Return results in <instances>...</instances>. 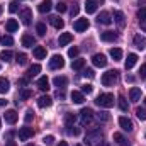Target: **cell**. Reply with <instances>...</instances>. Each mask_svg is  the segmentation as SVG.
<instances>
[{"label":"cell","mask_w":146,"mask_h":146,"mask_svg":"<svg viewBox=\"0 0 146 146\" xmlns=\"http://www.w3.org/2000/svg\"><path fill=\"white\" fill-rule=\"evenodd\" d=\"M114 95L112 94H100L99 97H97V100H95V104L99 106V107H106V109H109L114 106Z\"/></svg>","instance_id":"1"},{"label":"cell","mask_w":146,"mask_h":146,"mask_svg":"<svg viewBox=\"0 0 146 146\" xmlns=\"http://www.w3.org/2000/svg\"><path fill=\"white\" fill-rule=\"evenodd\" d=\"M100 139H102V131H100L99 127L88 131L87 136H85V143H88V145H97Z\"/></svg>","instance_id":"2"},{"label":"cell","mask_w":146,"mask_h":146,"mask_svg":"<svg viewBox=\"0 0 146 146\" xmlns=\"http://www.w3.org/2000/svg\"><path fill=\"white\" fill-rule=\"evenodd\" d=\"M117 75H119L117 70H110V72L104 73V75H102V78H100L102 85H104V87H110V85H114V83H115V80H117Z\"/></svg>","instance_id":"3"},{"label":"cell","mask_w":146,"mask_h":146,"mask_svg":"<svg viewBox=\"0 0 146 146\" xmlns=\"http://www.w3.org/2000/svg\"><path fill=\"white\" fill-rule=\"evenodd\" d=\"M19 19H21V22H22L24 26H29V24L33 22V10H31V9H22V10L19 12Z\"/></svg>","instance_id":"4"},{"label":"cell","mask_w":146,"mask_h":146,"mask_svg":"<svg viewBox=\"0 0 146 146\" xmlns=\"http://www.w3.org/2000/svg\"><path fill=\"white\" fill-rule=\"evenodd\" d=\"M63 66H65L63 56H60V54L51 56V60H49V68H51V70H60V68H63Z\"/></svg>","instance_id":"5"},{"label":"cell","mask_w":146,"mask_h":146,"mask_svg":"<svg viewBox=\"0 0 146 146\" xmlns=\"http://www.w3.org/2000/svg\"><path fill=\"white\" fill-rule=\"evenodd\" d=\"M92 63H94V66H97V68H104V66H107V58H106L104 54L97 53V54L92 56Z\"/></svg>","instance_id":"6"},{"label":"cell","mask_w":146,"mask_h":146,"mask_svg":"<svg viewBox=\"0 0 146 146\" xmlns=\"http://www.w3.org/2000/svg\"><path fill=\"white\" fill-rule=\"evenodd\" d=\"M88 26H90L88 19H78V21H75L73 29H75L76 33H83V31H87V29H88Z\"/></svg>","instance_id":"7"},{"label":"cell","mask_w":146,"mask_h":146,"mask_svg":"<svg viewBox=\"0 0 146 146\" xmlns=\"http://www.w3.org/2000/svg\"><path fill=\"white\" fill-rule=\"evenodd\" d=\"M80 114H82V124H83V126L92 122V117H94V110H92V109H88V107H83Z\"/></svg>","instance_id":"8"},{"label":"cell","mask_w":146,"mask_h":146,"mask_svg":"<svg viewBox=\"0 0 146 146\" xmlns=\"http://www.w3.org/2000/svg\"><path fill=\"white\" fill-rule=\"evenodd\" d=\"M117 33H114V31H104V33H100V39L102 41H106V42H114V41H117Z\"/></svg>","instance_id":"9"},{"label":"cell","mask_w":146,"mask_h":146,"mask_svg":"<svg viewBox=\"0 0 146 146\" xmlns=\"http://www.w3.org/2000/svg\"><path fill=\"white\" fill-rule=\"evenodd\" d=\"M119 126H121L124 131H127V133H131V131L134 129L133 121H131V119H127V117H119Z\"/></svg>","instance_id":"10"},{"label":"cell","mask_w":146,"mask_h":146,"mask_svg":"<svg viewBox=\"0 0 146 146\" xmlns=\"http://www.w3.org/2000/svg\"><path fill=\"white\" fill-rule=\"evenodd\" d=\"M33 134H34L33 127H21V129H19V138H21V141H27L29 138H33Z\"/></svg>","instance_id":"11"},{"label":"cell","mask_w":146,"mask_h":146,"mask_svg":"<svg viewBox=\"0 0 146 146\" xmlns=\"http://www.w3.org/2000/svg\"><path fill=\"white\" fill-rule=\"evenodd\" d=\"M97 22L99 24H104V26H109V24H112V15H110L109 12H100V15L97 17Z\"/></svg>","instance_id":"12"},{"label":"cell","mask_w":146,"mask_h":146,"mask_svg":"<svg viewBox=\"0 0 146 146\" xmlns=\"http://www.w3.org/2000/svg\"><path fill=\"white\" fill-rule=\"evenodd\" d=\"M114 21L119 27H124L126 26V15L121 12V10H114Z\"/></svg>","instance_id":"13"},{"label":"cell","mask_w":146,"mask_h":146,"mask_svg":"<svg viewBox=\"0 0 146 146\" xmlns=\"http://www.w3.org/2000/svg\"><path fill=\"white\" fill-rule=\"evenodd\" d=\"M133 42L138 49H145L146 48V36H141V34H136L133 37Z\"/></svg>","instance_id":"14"},{"label":"cell","mask_w":146,"mask_h":146,"mask_svg":"<svg viewBox=\"0 0 146 146\" xmlns=\"http://www.w3.org/2000/svg\"><path fill=\"white\" fill-rule=\"evenodd\" d=\"M136 63H138V54L131 53V54H127V60H126L124 66H126V70H131V68H134Z\"/></svg>","instance_id":"15"},{"label":"cell","mask_w":146,"mask_h":146,"mask_svg":"<svg viewBox=\"0 0 146 146\" xmlns=\"http://www.w3.org/2000/svg\"><path fill=\"white\" fill-rule=\"evenodd\" d=\"M97 5H99V0H87V2H85V10H87V14H95V12H97Z\"/></svg>","instance_id":"16"},{"label":"cell","mask_w":146,"mask_h":146,"mask_svg":"<svg viewBox=\"0 0 146 146\" xmlns=\"http://www.w3.org/2000/svg\"><path fill=\"white\" fill-rule=\"evenodd\" d=\"M51 104H53V99H51L49 95H42V97H39V99H37V106H39L41 109L49 107Z\"/></svg>","instance_id":"17"},{"label":"cell","mask_w":146,"mask_h":146,"mask_svg":"<svg viewBox=\"0 0 146 146\" xmlns=\"http://www.w3.org/2000/svg\"><path fill=\"white\" fill-rule=\"evenodd\" d=\"M37 88L42 90V92H48L49 90V80H48V76H41L37 80Z\"/></svg>","instance_id":"18"},{"label":"cell","mask_w":146,"mask_h":146,"mask_svg":"<svg viewBox=\"0 0 146 146\" xmlns=\"http://www.w3.org/2000/svg\"><path fill=\"white\" fill-rule=\"evenodd\" d=\"M22 46L24 48H33V46H36V39L31 34H24L22 36Z\"/></svg>","instance_id":"19"},{"label":"cell","mask_w":146,"mask_h":146,"mask_svg":"<svg viewBox=\"0 0 146 146\" xmlns=\"http://www.w3.org/2000/svg\"><path fill=\"white\" fill-rule=\"evenodd\" d=\"M72 41H73V36L70 33H63V34L60 36V39H58V44H60V46H66V44H70Z\"/></svg>","instance_id":"20"},{"label":"cell","mask_w":146,"mask_h":146,"mask_svg":"<svg viewBox=\"0 0 146 146\" xmlns=\"http://www.w3.org/2000/svg\"><path fill=\"white\" fill-rule=\"evenodd\" d=\"M70 97H72V100L75 104H82V102L85 100V94H82V92H78V90H73L72 94H70Z\"/></svg>","instance_id":"21"},{"label":"cell","mask_w":146,"mask_h":146,"mask_svg":"<svg viewBox=\"0 0 146 146\" xmlns=\"http://www.w3.org/2000/svg\"><path fill=\"white\" fill-rule=\"evenodd\" d=\"M51 7H53V2H51V0H42V2L39 3V7H37V9H39V12H41V14H46V12H49V10H51Z\"/></svg>","instance_id":"22"},{"label":"cell","mask_w":146,"mask_h":146,"mask_svg":"<svg viewBox=\"0 0 146 146\" xmlns=\"http://www.w3.org/2000/svg\"><path fill=\"white\" fill-rule=\"evenodd\" d=\"M49 22H51V26L56 27V29H63V26H65V21H63L61 17H56V15L49 17Z\"/></svg>","instance_id":"23"},{"label":"cell","mask_w":146,"mask_h":146,"mask_svg":"<svg viewBox=\"0 0 146 146\" xmlns=\"http://www.w3.org/2000/svg\"><path fill=\"white\" fill-rule=\"evenodd\" d=\"M5 29H7V33H15L19 29V22L15 19H9L7 24H5Z\"/></svg>","instance_id":"24"},{"label":"cell","mask_w":146,"mask_h":146,"mask_svg":"<svg viewBox=\"0 0 146 146\" xmlns=\"http://www.w3.org/2000/svg\"><path fill=\"white\" fill-rule=\"evenodd\" d=\"M33 54H34V58H37V60H44L46 58V48L44 46H36L34 51H33Z\"/></svg>","instance_id":"25"},{"label":"cell","mask_w":146,"mask_h":146,"mask_svg":"<svg viewBox=\"0 0 146 146\" xmlns=\"http://www.w3.org/2000/svg\"><path fill=\"white\" fill-rule=\"evenodd\" d=\"M114 141H115L119 146H131V143H129V141L121 134V133H114Z\"/></svg>","instance_id":"26"},{"label":"cell","mask_w":146,"mask_h":146,"mask_svg":"<svg viewBox=\"0 0 146 146\" xmlns=\"http://www.w3.org/2000/svg\"><path fill=\"white\" fill-rule=\"evenodd\" d=\"M53 83H54V87H58V88H65L66 83H68V78H66V76H54Z\"/></svg>","instance_id":"27"},{"label":"cell","mask_w":146,"mask_h":146,"mask_svg":"<svg viewBox=\"0 0 146 146\" xmlns=\"http://www.w3.org/2000/svg\"><path fill=\"white\" fill-rule=\"evenodd\" d=\"M5 121H7V122H9V124H15V122H17V112H15V110H7V112H5Z\"/></svg>","instance_id":"28"},{"label":"cell","mask_w":146,"mask_h":146,"mask_svg":"<svg viewBox=\"0 0 146 146\" xmlns=\"http://www.w3.org/2000/svg\"><path fill=\"white\" fill-rule=\"evenodd\" d=\"M129 97H131V100H133V102H138V100L141 99V88L133 87V88H131V92H129Z\"/></svg>","instance_id":"29"},{"label":"cell","mask_w":146,"mask_h":146,"mask_svg":"<svg viewBox=\"0 0 146 146\" xmlns=\"http://www.w3.org/2000/svg\"><path fill=\"white\" fill-rule=\"evenodd\" d=\"M9 88H10V83H9V80H7V78H3V76H0V94H5V92H9Z\"/></svg>","instance_id":"30"},{"label":"cell","mask_w":146,"mask_h":146,"mask_svg":"<svg viewBox=\"0 0 146 146\" xmlns=\"http://www.w3.org/2000/svg\"><path fill=\"white\" fill-rule=\"evenodd\" d=\"M12 58H14V53H12V51H9V49H3V51L0 53V60H2V61H5V63H7V61H10Z\"/></svg>","instance_id":"31"},{"label":"cell","mask_w":146,"mask_h":146,"mask_svg":"<svg viewBox=\"0 0 146 146\" xmlns=\"http://www.w3.org/2000/svg\"><path fill=\"white\" fill-rule=\"evenodd\" d=\"M110 56L114 58V61H119V60L122 58V49H119V48H112V49H110Z\"/></svg>","instance_id":"32"},{"label":"cell","mask_w":146,"mask_h":146,"mask_svg":"<svg viewBox=\"0 0 146 146\" xmlns=\"http://www.w3.org/2000/svg\"><path fill=\"white\" fill-rule=\"evenodd\" d=\"M85 66V60H73L72 61V68L73 70H82Z\"/></svg>","instance_id":"33"},{"label":"cell","mask_w":146,"mask_h":146,"mask_svg":"<svg viewBox=\"0 0 146 146\" xmlns=\"http://www.w3.org/2000/svg\"><path fill=\"white\" fill-rule=\"evenodd\" d=\"M117 102H119V109H121V110H124V112H126V110L129 109V106H127V100H126V97H122V95H121V97L117 99Z\"/></svg>","instance_id":"34"},{"label":"cell","mask_w":146,"mask_h":146,"mask_svg":"<svg viewBox=\"0 0 146 146\" xmlns=\"http://www.w3.org/2000/svg\"><path fill=\"white\" fill-rule=\"evenodd\" d=\"M97 119L102 121V122H107V121H110V114L109 112H106V110H100V112L97 114Z\"/></svg>","instance_id":"35"},{"label":"cell","mask_w":146,"mask_h":146,"mask_svg":"<svg viewBox=\"0 0 146 146\" xmlns=\"http://www.w3.org/2000/svg\"><path fill=\"white\" fill-rule=\"evenodd\" d=\"M36 31H37V36H46V24L39 22L36 26Z\"/></svg>","instance_id":"36"},{"label":"cell","mask_w":146,"mask_h":146,"mask_svg":"<svg viewBox=\"0 0 146 146\" xmlns=\"http://www.w3.org/2000/svg\"><path fill=\"white\" fill-rule=\"evenodd\" d=\"M39 72H41V65H33V66L29 68L27 75H29V76H36V75H37Z\"/></svg>","instance_id":"37"},{"label":"cell","mask_w":146,"mask_h":146,"mask_svg":"<svg viewBox=\"0 0 146 146\" xmlns=\"http://www.w3.org/2000/svg\"><path fill=\"white\" fill-rule=\"evenodd\" d=\"M0 42H2L3 46H12V44H14V39L10 36H2L0 37Z\"/></svg>","instance_id":"38"},{"label":"cell","mask_w":146,"mask_h":146,"mask_svg":"<svg viewBox=\"0 0 146 146\" xmlns=\"http://www.w3.org/2000/svg\"><path fill=\"white\" fill-rule=\"evenodd\" d=\"M75 121H76V117H75V114H66V117H65V122H66V126H68V127L75 124Z\"/></svg>","instance_id":"39"},{"label":"cell","mask_w":146,"mask_h":146,"mask_svg":"<svg viewBox=\"0 0 146 146\" xmlns=\"http://www.w3.org/2000/svg\"><path fill=\"white\" fill-rule=\"evenodd\" d=\"M17 10H19V2H17V0H12V2L9 3V12L14 14V12H17Z\"/></svg>","instance_id":"40"},{"label":"cell","mask_w":146,"mask_h":146,"mask_svg":"<svg viewBox=\"0 0 146 146\" xmlns=\"http://www.w3.org/2000/svg\"><path fill=\"white\" fill-rule=\"evenodd\" d=\"M136 115H138V119H141V121H146V109H141V107H138V109H136Z\"/></svg>","instance_id":"41"},{"label":"cell","mask_w":146,"mask_h":146,"mask_svg":"<svg viewBox=\"0 0 146 146\" xmlns=\"http://www.w3.org/2000/svg\"><path fill=\"white\" fill-rule=\"evenodd\" d=\"M54 7H56V10H58L60 14H63V12H66V9H68V7H66V3H63V2H58V3H56Z\"/></svg>","instance_id":"42"},{"label":"cell","mask_w":146,"mask_h":146,"mask_svg":"<svg viewBox=\"0 0 146 146\" xmlns=\"http://www.w3.org/2000/svg\"><path fill=\"white\" fill-rule=\"evenodd\" d=\"M15 58H17L15 61H17L19 65H26V63H27V56H26V54H22V53H21V54H17Z\"/></svg>","instance_id":"43"},{"label":"cell","mask_w":146,"mask_h":146,"mask_svg":"<svg viewBox=\"0 0 146 146\" xmlns=\"http://www.w3.org/2000/svg\"><path fill=\"white\" fill-rule=\"evenodd\" d=\"M78 53H80V49H78L76 46H73V48L68 49V56H70V58H76V56H78Z\"/></svg>","instance_id":"44"},{"label":"cell","mask_w":146,"mask_h":146,"mask_svg":"<svg viewBox=\"0 0 146 146\" xmlns=\"http://www.w3.org/2000/svg\"><path fill=\"white\" fill-rule=\"evenodd\" d=\"M92 90H94V87H92V85H88V83L82 85V94H92Z\"/></svg>","instance_id":"45"},{"label":"cell","mask_w":146,"mask_h":146,"mask_svg":"<svg viewBox=\"0 0 146 146\" xmlns=\"http://www.w3.org/2000/svg\"><path fill=\"white\" fill-rule=\"evenodd\" d=\"M138 19H139V21H145L146 19V7H141V9L138 10Z\"/></svg>","instance_id":"46"},{"label":"cell","mask_w":146,"mask_h":146,"mask_svg":"<svg viewBox=\"0 0 146 146\" xmlns=\"http://www.w3.org/2000/svg\"><path fill=\"white\" fill-rule=\"evenodd\" d=\"M21 97H22L24 100H27V99L33 97V92H31V90H22V92H21Z\"/></svg>","instance_id":"47"},{"label":"cell","mask_w":146,"mask_h":146,"mask_svg":"<svg viewBox=\"0 0 146 146\" xmlns=\"http://www.w3.org/2000/svg\"><path fill=\"white\" fill-rule=\"evenodd\" d=\"M33 117H34V112H33V110H27V112H26V115H24L26 122H31V121H33Z\"/></svg>","instance_id":"48"},{"label":"cell","mask_w":146,"mask_h":146,"mask_svg":"<svg viewBox=\"0 0 146 146\" xmlns=\"http://www.w3.org/2000/svg\"><path fill=\"white\" fill-rule=\"evenodd\" d=\"M83 76H88V78H94V76H95V72H94L92 68H87V70L83 72Z\"/></svg>","instance_id":"49"},{"label":"cell","mask_w":146,"mask_h":146,"mask_svg":"<svg viewBox=\"0 0 146 146\" xmlns=\"http://www.w3.org/2000/svg\"><path fill=\"white\" fill-rule=\"evenodd\" d=\"M68 134H72V136H78V134H80V129H78V127H72V126H70Z\"/></svg>","instance_id":"50"},{"label":"cell","mask_w":146,"mask_h":146,"mask_svg":"<svg viewBox=\"0 0 146 146\" xmlns=\"http://www.w3.org/2000/svg\"><path fill=\"white\" fill-rule=\"evenodd\" d=\"M139 76L141 78H146V63L141 65V68H139Z\"/></svg>","instance_id":"51"},{"label":"cell","mask_w":146,"mask_h":146,"mask_svg":"<svg viewBox=\"0 0 146 146\" xmlns=\"http://www.w3.org/2000/svg\"><path fill=\"white\" fill-rule=\"evenodd\" d=\"M42 141H44L46 145H51V143L54 141V138H53V136H44V139H42Z\"/></svg>","instance_id":"52"},{"label":"cell","mask_w":146,"mask_h":146,"mask_svg":"<svg viewBox=\"0 0 146 146\" xmlns=\"http://www.w3.org/2000/svg\"><path fill=\"white\" fill-rule=\"evenodd\" d=\"M78 10H80V9H78V5H73L72 10H70V14H72V15H78Z\"/></svg>","instance_id":"53"},{"label":"cell","mask_w":146,"mask_h":146,"mask_svg":"<svg viewBox=\"0 0 146 146\" xmlns=\"http://www.w3.org/2000/svg\"><path fill=\"white\" fill-rule=\"evenodd\" d=\"M139 26H141V29H143V31H146V19H145V21H139Z\"/></svg>","instance_id":"54"},{"label":"cell","mask_w":146,"mask_h":146,"mask_svg":"<svg viewBox=\"0 0 146 146\" xmlns=\"http://www.w3.org/2000/svg\"><path fill=\"white\" fill-rule=\"evenodd\" d=\"M126 82H129V83H133V82H134V76H131V75H127V76H126Z\"/></svg>","instance_id":"55"},{"label":"cell","mask_w":146,"mask_h":146,"mask_svg":"<svg viewBox=\"0 0 146 146\" xmlns=\"http://www.w3.org/2000/svg\"><path fill=\"white\" fill-rule=\"evenodd\" d=\"M5 146H17V145H15V141H7Z\"/></svg>","instance_id":"56"},{"label":"cell","mask_w":146,"mask_h":146,"mask_svg":"<svg viewBox=\"0 0 146 146\" xmlns=\"http://www.w3.org/2000/svg\"><path fill=\"white\" fill-rule=\"evenodd\" d=\"M5 104H7V100L5 99H0V106H5Z\"/></svg>","instance_id":"57"},{"label":"cell","mask_w":146,"mask_h":146,"mask_svg":"<svg viewBox=\"0 0 146 146\" xmlns=\"http://www.w3.org/2000/svg\"><path fill=\"white\" fill-rule=\"evenodd\" d=\"M58 146H68V143H66V141H60V145Z\"/></svg>","instance_id":"58"},{"label":"cell","mask_w":146,"mask_h":146,"mask_svg":"<svg viewBox=\"0 0 146 146\" xmlns=\"http://www.w3.org/2000/svg\"><path fill=\"white\" fill-rule=\"evenodd\" d=\"M99 146H110V145H107V143H102V141H100V145Z\"/></svg>","instance_id":"59"},{"label":"cell","mask_w":146,"mask_h":146,"mask_svg":"<svg viewBox=\"0 0 146 146\" xmlns=\"http://www.w3.org/2000/svg\"><path fill=\"white\" fill-rule=\"evenodd\" d=\"M0 127H2V121H0Z\"/></svg>","instance_id":"60"},{"label":"cell","mask_w":146,"mask_h":146,"mask_svg":"<svg viewBox=\"0 0 146 146\" xmlns=\"http://www.w3.org/2000/svg\"><path fill=\"white\" fill-rule=\"evenodd\" d=\"M26 146H33V145H26Z\"/></svg>","instance_id":"61"},{"label":"cell","mask_w":146,"mask_h":146,"mask_svg":"<svg viewBox=\"0 0 146 146\" xmlns=\"http://www.w3.org/2000/svg\"><path fill=\"white\" fill-rule=\"evenodd\" d=\"M145 106H146V99H145Z\"/></svg>","instance_id":"62"},{"label":"cell","mask_w":146,"mask_h":146,"mask_svg":"<svg viewBox=\"0 0 146 146\" xmlns=\"http://www.w3.org/2000/svg\"><path fill=\"white\" fill-rule=\"evenodd\" d=\"M76 146H82V145H76Z\"/></svg>","instance_id":"63"}]
</instances>
